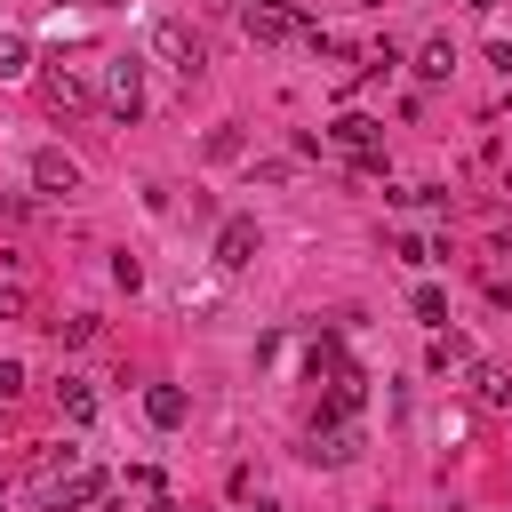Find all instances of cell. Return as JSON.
<instances>
[{"label":"cell","mask_w":512,"mask_h":512,"mask_svg":"<svg viewBox=\"0 0 512 512\" xmlns=\"http://www.w3.org/2000/svg\"><path fill=\"white\" fill-rule=\"evenodd\" d=\"M328 136H336V144L352 152V168H360V176H376V168H384V128H376L368 112H344V120H336Z\"/></svg>","instance_id":"cell-1"},{"label":"cell","mask_w":512,"mask_h":512,"mask_svg":"<svg viewBox=\"0 0 512 512\" xmlns=\"http://www.w3.org/2000/svg\"><path fill=\"white\" fill-rule=\"evenodd\" d=\"M104 112H112V120H136V112H144V72H136L128 56L104 64Z\"/></svg>","instance_id":"cell-2"},{"label":"cell","mask_w":512,"mask_h":512,"mask_svg":"<svg viewBox=\"0 0 512 512\" xmlns=\"http://www.w3.org/2000/svg\"><path fill=\"white\" fill-rule=\"evenodd\" d=\"M312 464H352L360 456V424L352 416H328V424H312V448H304Z\"/></svg>","instance_id":"cell-3"},{"label":"cell","mask_w":512,"mask_h":512,"mask_svg":"<svg viewBox=\"0 0 512 512\" xmlns=\"http://www.w3.org/2000/svg\"><path fill=\"white\" fill-rule=\"evenodd\" d=\"M152 56H160V64H176L184 80L200 72V40H192V32L176 24V16H160V24H152Z\"/></svg>","instance_id":"cell-4"},{"label":"cell","mask_w":512,"mask_h":512,"mask_svg":"<svg viewBox=\"0 0 512 512\" xmlns=\"http://www.w3.org/2000/svg\"><path fill=\"white\" fill-rule=\"evenodd\" d=\"M248 256H256V224H248V216H224V232H216V264L240 272Z\"/></svg>","instance_id":"cell-5"},{"label":"cell","mask_w":512,"mask_h":512,"mask_svg":"<svg viewBox=\"0 0 512 512\" xmlns=\"http://www.w3.org/2000/svg\"><path fill=\"white\" fill-rule=\"evenodd\" d=\"M32 184H40V192H72V184H80V160H72V152H40V160H32Z\"/></svg>","instance_id":"cell-6"},{"label":"cell","mask_w":512,"mask_h":512,"mask_svg":"<svg viewBox=\"0 0 512 512\" xmlns=\"http://www.w3.org/2000/svg\"><path fill=\"white\" fill-rule=\"evenodd\" d=\"M144 416H152V424H160V432H176V424H184V416H192V400H184V392H176V384H152V392H144Z\"/></svg>","instance_id":"cell-7"},{"label":"cell","mask_w":512,"mask_h":512,"mask_svg":"<svg viewBox=\"0 0 512 512\" xmlns=\"http://www.w3.org/2000/svg\"><path fill=\"white\" fill-rule=\"evenodd\" d=\"M240 24H248V40H288V32H296V16H288V8H256V0L240 8Z\"/></svg>","instance_id":"cell-8"},{"label":"cell","mask_w":512,"mask_h":512,"mask_svg":"<svg viewBox=\"0 0 512 512\" xmlns=\"http://www.w3.org/2000/svg\"><path fill=\"white\" fill-rule=\"evenodd\" d=\"M88 96H96V88H88V72H64V64L48 72V104H56V112H80Z\"/></svg>","instance_id":"cell-9"},{"label":"cell","mask_w":512,"mask_h":512,"mask_svg":"<svg viewBox=\"0 0 512 512\" xmlns=\"http://www.w3.org/2000/svg\"><path fill=\"white\" fill-rule=\"evenodd\" d=\"M128 496H144L152 512H176V504H168V480H160L152 464H136V472H128Z\"/></svg>","instance_id":"cell-10"},{"label":"cell","mask_w":512,"mask_h":512,"mask_svg":"<svg viewBox=\"0 0 512 512\" xmlns=\"http://www.w3.org/2000/svg\"><path fill=\"white\" fill-rule=\"evenodd\" d=\"M56 400H64V416H72V424H88V416H96V392H88L80 376H64V384H56Z\"/></svg>","instance_id":"cell-11"},{"label":"cell","mask_w":512,"mask_h":512,"mask_svg":"<svg viewBox=\"0 0 512 512\" xmlns=\"http://www.w3.org/2000/svg\"><path fill=\"white\" fill-rule=\"evenodd\" d=\"M416 72H424V80H448V72H456V48H448V40H424Z\"/></svg>","instance_id":"cell-12"},{"label":"cell","mask_w":512,"mask_h":512,"mask_svg":"<svg viewBox=\"0 0 512 512\" xmlns=\"http://www.w3.org/2000/svg\"><path fill=\"white\" fill-rule=\"evenodd\" d=\"M472 392H480V400H488V408H496V400H512V376H504V368H488V360H480V368H472Z\"/></svg>","instance_id":"cell-13"},{"label":"cell","mask_w":512,"mask_h":512,"mask_svg":"<svg viewBox=\"0 0 512 512\" xmlns=\"http://www.w3.org/2000/svg\"><path fill=\"white\" fill-rule=\"evenodd\" d=\"M464 360H472V344H464V336H432V368H440V376H448V368H464Z\"/></svg>","instance_id":"cell-14"},{"label":"cell","mask_w":512,"mask_h":512,"mask_svg":"<svg viewBox=\"0 0 512 512\" xmlns=\"http://www.w3.org/2000/svg\"><path fill=\"white\" fill-rule=\"evenodd\" d=\"M64 464H72V448H32V456H24V472H32V480H56Z\"/></svg>","instance_id":"cell-15"},{"label":"cell","mask_w":512,"mask_h":512,"mask_svg":"<svg viewBox=\"0 0 512 512\" xmlns=\"http://www.w3.org/2000/svg\"><path fill=\"white\" fill-rule=\"evenodd\" d=\"M416 320H424V328H448V296H440V288H416Z\"/></svg>","instance_id":"cell-16"},{"label":"cell","mask_w":512,"mask_h":512,"mask_svg":"<svg viewBox=\"0 0 512 512\" xmlns=\"http://www.w3.org/2000/svg\"><path fill=\"white\" fill-rule=\"evenodd\" d=\"M24 72V40H0V80H16Z\"/></svg>","instance_id":"cell-17"},{"label":"cell","mask_w":512,"mask_h":512,"mask_svg":"<svg viewBox=\"0 0 512 512\" xmlns=\"http://www.w3.org/2000/svg\"><path fill=\"white\" fill-rule=\"evenodd\" d=\"M16 392H24V368H16V360H0V400H16Z\"/></svg>","instance_id":"cell-18"},{"label":"cell","mask_w":512,"mask_h":512,"mask_svg":"<svg viewBox=\"0 0 512 512\" xmlns=\"http://www.w3.org/2000/svg\"><path fill=\"white\" fill-rule=\"evenodd\" d=\"M464 8H480V16H488V8H496V0H464Z\"/></svg>","instance_id":"cell-19"}]
</instances>
